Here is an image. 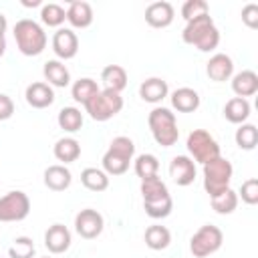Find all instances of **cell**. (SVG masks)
<instances>
[{"mask_svg": "<svg viewBox=\"0 0 258 258\" xmlns=\"http://www.w3.org/2000/svg\"><path fill=\"white\" fill-rule=\"evenodd\" d=\"M181 38L185 44H191L202 52H210L220 44V32H218L210 12L189 20L181 32Z\"/></svg>", "mask_w": 258, "mask_h": 258, "instance_id": "cell-1", "label": "cell"}, {"mask_svg": "<svg viewBox=\"0 0 258 258\" xmlns=\"http://www.w3.org/2000/svg\"><path fill=\"white\" fill-rule=\"evenodd\" d=\"M14 40L24 56H36L46 48V32L32 18H22L14 24Z\"/></svg>", "mask_w": 258, "mask_h": 258, "instance_id": "cell-2", "label": "cell"}, {"mask_svg": "<svg viewBox=\"0 0 258 258\" xmlns=\"http://www.w3.org/2000/svg\"><path fill=\"white\" fill-rule=\"evenodd\" d=\"M133 153H135V145L129 137H125V135L115 137L103 155V161H101L103 171L107 175H123L129 169Z\"/></svg>", "mask_w": 258, "mask_h": 258, "instance_id": "cell-3", "label": "cell"}, {"mask_svg": "<svg viewBox=\"0 0 258 258\" xmlns=\"http://www.w3.org/2000/svg\"><path fill=\"white\" fill-rule=\"evenodd\" d=\"M147 123H149V129H151V135L155 139L157 145L161 147H171L177 143V137H179V129H177V121H175V115L165 109V107H155L149 117H147Z\"/></svg>", "mask_w": 258, "mask_h": 258, "instance_id": "cell-4", "label": "cell"}, {"mask_svg": "<svg viewBox=\"0 0 258 258\" xmlns=\"http://www.w3.org/2000/svg\"><path fill=\"white\" fill-rule=\"evenodd\" d=\"M232 171H234L232 163L222 155L204 163V187H206L210 198L220 196L222 191H226L230 187Z\"/></svg>", "mask_w": 258, "mask_h": 258, "instance_id": "cell-5", "label": "cell"}, {"mask_svg": "<svg viewBox=\"0 0 258 258\" xmlns=\"http://www.w3.org/2000/svg\"><path fill=\"white\" fill-rule=\"evenodd\" d=\"M121 109H123V97H121V93H115V91H109V89L99 91L95 97H91L85 103V111L95 121H109Z\"/></svg>", "mask_w": 258, "mask_h": 258, "instance_id": "cell-6", "label": "cell"}, {"mask_svg": "<svg viewBox=\"0 0 258 258\" xmlns=\"http://www.w3.org/2000/svg\"><path fill=\"white\" fill-rule=\"evenodd\" d=\"M224 242V234L218 226L214 224H204L189 240V252L196 258H206L214 252H218L222 248Z\"/></svg>", "mask_w": 258, "mask_h": 258, "instance_id": "cell-7", "label": "cell"}, {"mask_svg": "<svg viewBox=\"0 0 258 258\" xmlns=\"http://www.w3.org/2000/svg\"><path fill=\"white\" fill-rule=\"evenodd\" d=\"M185 145H187L189 155L202 165L212 161V159H216V157H220V145L206 129H194L187 135Z\"/></svg>", "mask_w": 258, "mask_h": 258, "instance_id": "cell-8", "label": "cell"}, {"mask_svg": "<svg viewBox=\"0 0 258 258\" xmlns=\"http://www.w3.org/2000/svg\"><path fill=\"white\" fill-rule=\"evenodd\" d=\"M30 214V200L24 191L12 189L0 198V222H20Z\"/></svg>", "mask_w": 258, "mask_h": 258, "instance_id": "cell-9", "label": "cell"}, {"mask_svg": "<svg viewBox=\"0 0 258 258\" xmlns=\"http://www.w3.org/2000/svg\"><path fill=\"white\" fill-rule=\"evenodd\" d=\"M103 226H105L103 216L93 208H85L75 216V230L85 240L97 238L103 232Z\"/></svg>", "mask_w": 258, "mask_h": 258, "instance_id": "cell-10", "label": "cell"}, {"mask_svg": "<svg viewBox=\"0 0 258 258\" xmlns=\"http://www.w3.org/2000/svg\"><path fill=\"white\" fill-rule=\"evenodd\" d=\"M52 50L58 58L69 60L79 52V38L71 28H58L52 34Z\"/></svg>", "mask_w": 258, "mask_h": 258, "instance_id": "cell-11", "label": "cell"}, {"mask_svg": "<svg viewBox=\"0 0 258 258\" xmlns=\"http://www.w3.org/2000/svg\"><path fill=\"white\" fill-rule=\"evenodd\" d=\"M175 10L169 2L161 0V2H151L145 8V22L153 28H167L173 22Z\"/></svg>", "mask_w": 258, "mask_h": 258, "instance_id": "cell-12", "label": "cell"}, {"mask_svg": "<svg viewBox=\"0 0 258 258\" xmlns=\"http://www.w3.org/2000/svg\"><path fill=\"white\" fill-rule=\"evenodd\" d=\"M169 175L177 185H189L196 179V163L187 155H175L169 163Z\"/></svg>", "mask_w": 258, "mask_h": 258, "instance_id": "cell-13", "label": "cell"}, {"mask_svg": "<svg viewBox=\"0 0 258 258\" xmlns=\"http://www.w3.org/2000/svg\"><path fill=\"white\" fill-rule=\"evenodd\" d=\"M26 103L34 109H46L54 103V91L48 83H42V81H36V83H30L26 87Z\"/></svg>", "mask_w": 258, "mask_h": 258, "instance_id": "cell-14", "label": "cell"}, {"mask_svg": "<svg viewBox=\"0 0 258 258\" xmlns=\"http://www.w3.org/2000/svg\"><path fill=\"white\" fill-rule=\"evenodd\" d=\"M44 246L52 254H62L71 246V232L62 224H52L44 232Z\"/></svg>", "mask_w": 258, "mask_h": 258, "instance_id": "cell-15", "label": "cell"}, {"mask_svg": "<svg viewBox=\"0 0 258 258\" xmlns=\"http://www.w3.org/2000/svg\"><path fill=\"white\" fill-rule=\"evenodd\" d=\"M206 73L212 81L216 83H224L228 79H232L234 75V62L228 54L224 52H216L210 60H208V67H206Z\"/></svg>", "mask_w": 258, "mask_h": 258, "instance_id": "cell-16", "label": "cell"}, {"mask_svg": "<svg viewBox=\"0 0 258 258\" xmlns=\"http://www.w3.org/2000/svg\"><path fill=\"white\" fill-rule=\"evenodd\" d=\"M169 93V87L163 79L159 77H151V79H145L141 85H139V97L145 101V103H161Z\"/></svg>", "mask_w": 258, "mask_h": 258, "instance_id": "cell-17", "label": "cell"}, {"mask_svg": "<svg viewBox=\"0 0 258 258\" xmlns=\"http://www.w3.org/2000/svg\"><path fill=\"white\" fill-rule=\"evenodd\" d=\"M171 107L179 113H194L200 107V95L198 91L189 87H179L171 93Z\"/></svg>", "mask_w": 258, "mask_h": 258, "instance_id": "cell-18", "label": "cell"}, {"mask_svg": "<svg viewBox=\"0 0 258 258\" xmlns=\"http://www.w3.org/2000/svg\"><path fill=\"white\" fill-rule=\"evenodd\" d=\"M71 181H73L71 171L64 165H60V163L48 165L44 169V185L48 189H52V191H64L71 185Z\"/></svg>", "mask_w": 258, "mask_h": 258, "instance_id": "cell-19", "label": "cell"}, {"mask_svg": "<svg viewBox=\"0 0 258 258\" xmlns=\"http://www.w3.org/2000/svg\"><path fill=\"white\" fill-rule=\"evenodd\" d=\"M67 20L75 26V28H87L93 22V8L89 2L85 0H75L69 4L67 8Z\"/></svg>", "mask_w": 258, "mask_h": 258, "instance_id": "cell-20", "label": "cell"}, {"mask_svg": "<svg viewBox=\"0 0 258 258\" xmlns=\"http://www.w3.org/2000/svg\"><path fill=\"white\" fill-rule=\"evenodd\" d=\"M232 91H234L236 97H240V99H246V97L256 95V91H258V75H256L254 71L236 73V75L232 77Z\"/></svg>", "mask_w": 258, "mask_h": 258, "instance_id": "cell-21", "label": "cell"}, {"mask_svg": "<svg viewBox=\"0 0 258 258\" xmlns=\"http://www.w3.org/2000/svg\"><path fill=\"white\" fill-rule=\"evenodd\" d=\"M42 75L50 87H67L71 83V73H69L67 64L60 60H46Z\"/></svg>", "mask_w": 258, "mask_h": 258, "instance_id": "cell-22", "label": "cell"}, {"mask_svg": "<svg viewBox=\"0 0 258 258\" xmlns=\"http://www.w3.org/2000/svg\"><path fill=\"white\" fill-rule=\"evenodd\" d=\"M101 81H103L105 89L121 93L127 87V71L121 64H107L101 73Z\"/></svg>", "mask_w": 258, "mask_h": 258, "instance_id": "cell-23", "label": "cell"}, {"mask_svg": "<svg viewBox=\"0 0 258 258\" xmlns=\"http://www.w3.org/2000/svg\"><path fill=\"white\" fill-rule=\"evenodd\" d=\"M52 151H54V157L58 161H62V165H67V163H73V161L79 159V155H81V143L75 137H62V139H58L54 143V149Z\"/></svg>", "mask_w": 258, "mask_h": 258, "instance_id": "cell-24", "label": "cell"}, {"mask_svg": "<svg viewBox=\"0 0 258 258\" xmlns=\"http://www.w3.org/2000/svg\"><path fill=\"white\" fill-rule=\"evenodd\" d=\"M224 117H226L230 123L242 125V123L250 117V103H248V99H240V97L230 99V101L224 105Z\"/></svg>", "mask_w": 258, "mask_h": 258, "instance_id": "cell-25", "label": "cell"}, {"mask_svg": "<svg viewBox=\"0 0 258 258\" xmlns=\"http://www.w3.org/2000/svg\"><path fill=\"white\" fill-rule=\"evenodd\" d=\"M81 183L91 191H105L109 187V175L97 167H85L81 171Z\"/></svg>", "mask_w": 258, "mask_h": 258, "instance_id": "cell-26", "label": "cell"}, {"mask_svg": "<svg viewBox=\"0 0 258 258\" xmlns=\"http://www.w3.org/2000/svg\"><path fill=\"white\" fill-rule=\"evenodd\" d=\"M171 242V234L165 226L161 224H153L145 230V246L151 250H165Z\"/></svg>", "mask_w": 258, "mask_h": 258, "instance_id": "cell-27", "label": "cell"}, {"mask_svg": "<svg viewBox=\"0 0 258 258\" xmlns=\"http://www.w3.org/2000/svg\"><path fill=\"white\" fill-rule=\"evenodd\" d=\"M56 121H58L60 129H64L69 133H75V131H79L83 127V113L77 107H62L58 111Z\"/></svg>", "mask_w": 258, "mask_h": 258, "instance_id": "cell-28", "label": "cell"}, {"mask_svg": "<svg viewBox=\"0 0 258 258\" xmlns=\"http://www.w3.org/2000/svg\"><path fill=\"white\" fill-rule=\"evenodd\" d=\"M101 89H99V85H97V81H93V79H89V77H83V79H79V81H75V85H73V89H71V95H73V99L77 101V103H87L91 97H95L97 93H99Z\"/></svg>", "mask_w": 258, "mask_h": 258, "instance_id": "cell-29", "label": "cell"}, {"mask_svg": "<svg viewBox=\"0 0 258 258\" xmlns=\"http://www.w3.org/2000/svg\"><path fill=\"white\" fill-rule=\"evenodd\" d=\"M210 204H212V210H214L216 214H222V216L232 214V212L238 208V194L228 187V189L222 191L220 196L210 198Z\"/></svg>", "mask_w": 258, "mask_h": 258, "instance_id": "cell-30", "label": "cell"}, {"mask_svg": "<svg viewBox=\"0 0 258 258\" xmlns=\"http://www.w3.org/2000/svg\"><path fill=\"white\" fill-rule=\"evenodd\" d=\"M143 210L149 218L153 220H159V218H167L173 210V200L171 196H163V198H157V200H149V202H143Z\"/></svg>", "mask_w": 258, "mask_h": 258, "instance_id": "cell-31", "label": "cell"}, {"mask_svg": "<svg viewBox=\"0 0 258 258\" xmlns=\"http://www.w3.org/2000/svg\"><path fill=\"white\" fill-rule=\"evenodd\" d=\"M159 171V161L153 153H141L137 159H135V173L137 177L143 181V179H149V177H155Z\"/></svg>", "mask_w": 258, "mask_h": 258, "instance_id": "cell-32", "label": "cell"}, {"mask_svg": "<svg viewBox=\"0 0 258 258\" xmlns=\"http://www.w3.org/2000/svg\"><path fill=\"white\" fill-rule=\"evenodd\" d=\"M234 139H236V145H238L240 149L252 151V149L256 147V143H258V129H256V125H252V123H242V125L236 129Z\"/></svg>", "mask_w": 258, "mask_h": 258, "instance_id": "cell-33", "label": "cell"}, {"mask_svg": "<svg viewBox=\"0 0 258 258\" xmlns=\"http://www.w3.org/2000/svg\"><path fill=\"white\" fill-rule=\"evenodd\" d=\"M40 20L46 24V26H60L64 20H67V10L60 6V4H54V2H48L40 8Z\"/></svg>", "mask_w": 258, "mask_h": 258, "instance_id": "cell-34", "label": "cell"}, {"mask_svg": "<svg viewBox=\"0 0 258 258\" xmlns=\"http://www.w3.org/2000/svg\"><path fill=\"white\" fill-rule=\"evenodd\" d=\"M141 196H143V202H149V200L169 196V191H167V185L155 175V177H149V179L141 181Z\"/></svg>", "mask_w": 258, "mask_h": 258, "instance_id": "cell-35", "label": "cell"}, {"mask_svg": "<svg viewBox=\"0 0 258 258\" xmlns=\"http://www.w3.org/2000/svg\"><path fill=\"white\" fill-rule=\"evenodd\" d=\"M10 258H32L34 256V242L28 236H18L14 244L8 248Z\"/></svg>", "mask_w": 258, "mask_h": 258, "instance_id": "cell-36", "label": "cell"}, {"mask_svg": "<svg viewBox=\"0 0 258 258\" xmlns=\"http://www.w3.org/2000/svg\"><path fill=\"white\" fill-rule=\"evenodd\" d=\"M208 10H210V6L206 0H187L181 6V16L185 18V22H189L202 14H208Z\"/></svg>", "mask_w": 258, "mask_h": 258, "instance_id": "cell-37", "label": "cell"}, {"mask_svg": "<svg viewBox=\"0 0 258 258\" xmlns=\"http://www.w3.org/2000/svg\"><path fill=\"white\" fill-rule=\"evenodd\" d=\"M238 194H240V198H242L244 204L256 206V204H258V179H256V177L246 179V181L242 183V187H240Z\"/></svg>", "mask_w": 258, "mask_h": 258, "instance_id": "cell-38", "label": "cell"}, {"mask_svg": "<svg viewBox=\"0 0 258 258\" xmlns=\"http://www.w3.org/2000/svg\"><path fill=\"white\" fill-rule=\"evenodd\" d=\"M242 20H244V24L248 26V28H256L258 26V6L256 4H246L244 8H242Z\"/></svg>", "mask_w": 258, "mask_h": 258, "instance_id": "cell-39", "label": "cell"}, {"mask_svg": "<svg viewBox=\"0 0 258 258\" xmlns=\"http://www.w3.org/2000/svg\"><path fill=\"white\" fill-rule=\"evenodd\" d=\"M12 113H14V101H12L8 95L0 93V121L10 119Z\"/></svg>", "mask_w": 258, "mask_h": 258, "instance_id": "cell-40", "label": "cell"}, {"mask_svg": "<svg viewBox=\"0 0 258 258\" xmlns=\"http://www.w3.org/2000/svg\"><path fill=\"white\" fill-rule=\"evenodd\" d=\"M6 28H8V20H6V16L0 12V36H4Z\"/></svg>", "mask_w": 258, "mask_h": 258, "instance_id": "cell-41", "label": "cell"}, {"mask_svg": "<svg viewBox=\"0 0 258 258\" xmlns=\"http://www.w3.org/2000/svg\"><path fill=\"white\" fill-rule=\"evenodd\" d=\"M22 6H40V0H22Z\"/></svg>", "mask_w": 258, "mask_h": 258, "instance_id": "cell-42", "label": "cell"}, {"mask_svg": "<svg viewBox=\"0 0 258 258\" xmlns=\"http://www.w3.org/2000/svg\"><path fill=\"white\" fill-rule=\"evenodd\" d=\"M6 52V38L4 36H0V56Z\"/></svg>", "mask_w": 258, "mask_h": 258, "instance_id": "cell-43", "label": "cell"}, {"mask_svg": "<svg viewBox=\"0 0 258 258\" xmlns=\"http://www.w3.org/2000/svg\"><path fill=\"white\" fill-rule=\"evenodd\" d=\"M44 258H48V256H44Z\"/></svg>", "mask_w": 258, "mask_h": 258, "instance_id": "cell-44", "label": "cell"}, {"mask_svg": "<svg viewBox=\"0 0 258 258\" xmlns=\"http://www.w3.org/2000/svg\"><path fill=\"white\" fill-rule=\"evenodd\" d=\"M0 258H2V256H0Z\"/></svg>", "mask_w": 258, "mask_h": 258, "instance_id": "cell-45", "label": "cell"}]
</instances>
